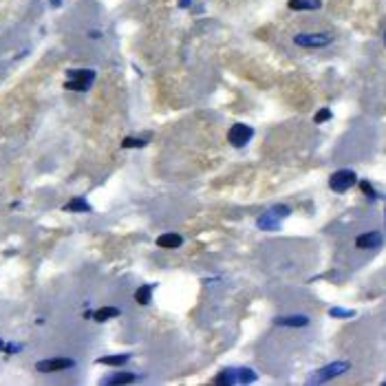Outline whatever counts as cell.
Here are the masks:
<instances>
[{"mask_svg": "<svg viewBox=\"0 0 386 386\" xmlns=\"http://www.w3.org/2000/svg\"><path fill=\"white\" fill-rule=\"evenodd\" d=\"M278 327H289V329H303L309 327V316L305 313H292V316H280L274 320Z\"/></svg>", "mask_w": 386, "mask_h": 386, "instance_id": "8", "label": "cell"}, {"mask_svg": "<svg viewBox=\"0 0 386 386\" xmlns=\"http://www.w3.org/2000/svg\"><path fill=\"white\" fill-rule=\"evenodd\" d=\"M190 5V0H181V7H188Z\"/></svg>", "mask_w": 386, "mask_h": 386, "instance_id": "23", "label": "cell"}, {"mask_svg": "<svg viewBox=\"0 0 386 386\" xmlns=\"http://www.w3.org/2000/svg\"><path fill=\"white\" fill-rule=\"evenodd\" d=\"M254 137V130L250 128V126H245V124H234L230 132H227V139H230L232 146H236V148H243L247 141Z\"/></svg>", "mask_w": 386, "mask_h": 386, "instance_id": "7", "label": "cell"}, {"mask_svg": "<svg viewBox=\"0 0 386 386\" xmlns=\"http://www.w3.org/2000/svg\"><path fill=\"white\" fill-rule=\"evenodd\" d=\"M64 210H69V212H90V206H88L86 201H84L82 197H75L73 201L66 203Z\"/></svg>", "mask_w": 386, "mask_h": 386, "instance_id": "15", "label": "cell"}, {"mask_svg": "<svg viewBox=\"0 0 386 386\" xmlns=\"http://www.w3.org/2000/svg\"><path fill=\"white\" fill-rule=\"evenodd\" d=\"M331 318H353L355 311L353 309H342V307H333V309L329 311Z\"/></svg>", "mask_w": 386, "mask_h": 386, "instance_id": "18", "label": "cell"}, {"mask_svg": "<svg viewBox=\"0 0 386 386\" xmlns=\"http://www.w3.org/2000/svg\"><path fill=\"white\" fill-rule=\"evenodd\" d=\"M119 316V309L117 307H102V309H98L93 313V318L98 322H106V320H111V318H117Z\"/></svg>", "mask_w": 386, "mask_h": 386, "instance_id": "13", "label": "cell"}, {"mask_svg": "<svg viewBox=\"0 0 386 386\" xmlns=\"http://www.w3.org/2000/svg\"><path fill=\"white\" fill-rule=\"evenodd\" d=\"M181 243H183V238H181L179 234H172V232H168V234H164V236L157 238V245L164 247V250H177Z\"/></svg>", "mask_w": 386, "mask_h": 386, "instance_id": "12", "label": "cell"}, {"mask_svg": "<svg viewBox=\"0 0 386 386\" xmlns=\"http://www.w3.org/2000/svg\"><path fill=\"white\" fill-rule=\"evenodd\" d=\"M122 146H124V148H141V146H146V141H143V139H132V137H126Z\"/></svg>", "mask_w": 386, "mask_h": 386, "instance_id": "20", "label": "cell"}, {"mask_svg": "<svg viewBox=\"0 0 386 386\" xmlns=\"http://www.w3.org/2000/svg\"><path fill=\"white\" fill-rule=\"evenodd\" d=\"M329 119H331V111H329V108H320V111L316 113V117H313V122L322 124V122H329Z\"/></svg>", "mask_w": 386, "mask_h": 386, "instance_id": "19", "label": "cell"}, {"mask_svg": "<svg viewBox=\"0 0 386 386\" xmlns=\"http://www.w3.org/2000/svg\"><path fill=\"white\" fill-rule=\"evenodd\" d=\"M382 234L379 232H366L362 234V236L355 238V245L360 247V250H373V247H379L382 245Z\"/></svg>", "mask_w": 386, "mask_h": 386, "instance_id": "9", "label": "cell"}, {"mask_svg": "<svg viewBox=\"0 0 386 386\" xmlns=\"http://www.w3.org/2000/svg\"><path fill=\"white\" fill-rule=\"evenodd\" d=\"M137 379L135 373H117V375H111L104 379V384H132Z\"/></svg>", "mask_w": 386, "mask_h": 386, "instance_id": "14", "label": "cell"}, {"mask_svg": "<svg viewBox=\"0 0 386 386\" xmlns=\"http://www.w3.org/2000/svg\"><path fill=\"white\" fill-rule=\"evenodd\" d=\"M355 183H358V177H355L353 170H337V172L331 174V179H329V188L333 192H337V195L351 190Z\"/></svg>", "mask_w": 386, "mask_h": 386, "instance_id": "4", "label": "cell"}, {"mask_svg": "<svg viewBox=\"0 0 386 386\" xmlns=\"http://www.w3.org/2000/svg\"><path fill=\"white\" fill-rule=\"evenodd\" d=\"M75 362L71 358H51V360H42L35 364V369L40 373H58V371H66V369H73Z\"/></svg>", "mask_w": 386, "mask_h": 386, "instance_id": "6", "label": "cell"}, {"mask_svg": "<svg viewBox=\"0 0 386 386\" xmlns=\"http://www.w3.org/2000/svg\"><path fill=\"white\" fill-rule=\"evenodd\" d=\"M150 294H153V285H146V287H139L135 292V300L139 305H148L150 303Z\"/></svg>", "mask_w": 386, "mask_h": 386, "instance_id": "17", "label": "cell"}, {"mask_svg": "<svg viewBox=\"0 0 386 386\" xmlns=\"http://www.w3.org/2000/svg\"><path fill=\"white\" fill-rule=\"evenodd\" d=\"M360 188H362V192H364V195L369 197V199H377V192L371 188L369 181H360Z\"/></svg>", "mask_w": 386, "mask_h": 386, "instance_id": "21", "label": "cell"}, {"mask_svg": "<svg viewBox=\"0 0 386 386\" xmlns=\"http://www.w3.org/2000/svg\"><path fill=\"white\" fill-rule=\"evenodd\" d=\"M271 212H274L276 216H280V219H285V216H289L292 210H289L287 206H274V208H271Z\"/></svg>", "mask_w": 386, "mask_h": 386, "instance_id": "22", "label": "cell"}, {"mask_svg": "<svg viewBox=\"0 0 386 386\" xmlns=\"http://www.w3.org/2000/svg\"><path fill=\"white\" fill-rule=\"evenodd\" d=\"M250 382H256V373L252 369H225L216 377V384H225V386L250 384Z\"/></svg>", "mask_w": 386, "mask_h": 386, "instance_id": "2", "label": "cell"}, {"mask_svg": "<svg viewBox=\"0 0 386 386\" xmlns=\"http://www.w3.org/2000/svg\"><path fill=\"white\" fill-rule=\"evenodd\" d=\"M333 42L331 33H298L294 38V44L303 46V49H324Z\"/></svg>", "mask_w": 386, "mask_h": 386, "instance_id": "3", "label": "cell"}, {"mask_svg": "<svg viewBox=\"0 0 386 386\" xmlns=\"http://www.w3.org/2000/svg\"><path fill=\"white\" fill-rule=\"evenodd\" d=\"M71 80L66 82V88L69 90H77V93H84V90L90 88V84L95 80V71H69Z\"/></svg>", "mask_w": 386, "mask_h": 386, "instance_id": "5", "label": "cell"}, {"mask_svg": "<svg viewBox=\"0 0 386 386\" xmlns=\"http://www.w3.org/2000/svg\"><path fill=\"white\" fill-rule=\"evenodd\" d=\"M130 360V355L119 353V355H108V358H100V364H108V366H122Z\"/></svg>", "mask_w": 386, "mask_h": 386, "instance_id": "16", "label": "cell"}, {"mask_svg": "<svg viewBox=\"0 0 386 386\" xmlns=\"http://www.w3.org/2000/svg\"><path fill=\"white\" fill-rule=\"evenodd\" d=\"M384 42H386V38H384Z\"/></svg>", "mask_w": 386, "mask_h": 386, "instance_id": "24", "label": "cell"}, {"mask_svg": "<svg viewBox=\"0 0 386 386\" xmlns=\"http://www.w3.org/2000/svg\"><path fill=\"white\" fill-rule=\"evenodd\" d=\"M322 7V0H289V9L294 11H316Z\"/></svg>", "mask_w": 386, "mask_h": 386, "instance_id": "11", "label": "cell"}, {"mask_svg": "<svg viewBox=\"0 0 386 386\" xmlns=\"http://www.w3.org/2000/svg\"><path fill=\"white\" fill-rule=\"evenodd\" d=\"M351 369V362L347 360H337V362H331V364L322 366L320 371H316V375H311L309 384H324V382H331V379L345 375V373Z\"/></svg>", "mask_w": 386, "mask_h": 386, "instance_id": "1", "label": "cell"}, {"mask_svg": "<svg viewBox=\"0 0 386 386\" xmlns=\"http://www.w3.org/2000/svg\"><path fill=\"white\" fill-rule=\"evenodd\" d=\"M256 225L261 227V230L274 232V230H278V227H280V216H276V214L269 210V212H265V214L261 216V219L256 221Z\"/></svg>", "mask_w": 386, "mask_h": 386, "instance_id": "10", "label": "cell"}]
</instances>
